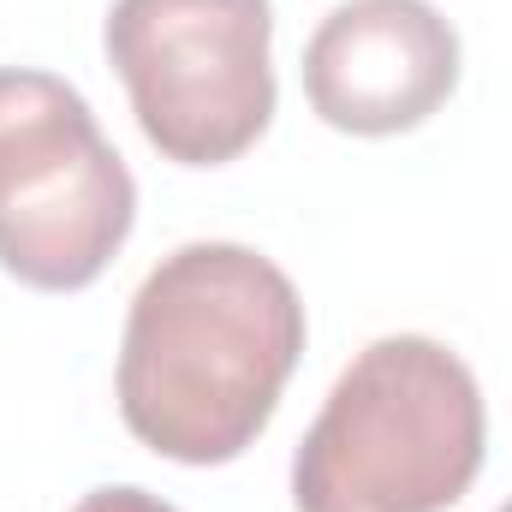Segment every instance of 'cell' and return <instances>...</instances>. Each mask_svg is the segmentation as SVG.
Masks as SVG:
<instances>
[{"mask_svg":"<svg viewBox=\"0 0 512 512\" xmlns=\"http://www.w3.org/2000/svg\"><path fill=\"white\" fill-rule=\"evenodd\" d=\"M304 358V298L280 262L233 239L167 251L120 340V417L173 465H233L268 429Z\"/></svg>","mask_w":512,"mask_h":512,"instance_id":"6da1fadb","label":"cell"},{"mask_svg":"<svg viewBox=\"0 0 512 512\" xmlns=\"http://www.w3.org/2000/svg\"><path fill=\"white\" fill-rule=\"evenodd\" d=\"M483 387L429 334L370 340L292 453L298 512H447L483 471Z\"/></svg>","mask_w":512,"mask_h":512,"instance_id":"7a4b0ae2","label":"cell"},{"mask_svg":"<svg viewBox=\"0 0 512 512\" xmlns=\"http://www.w3.org/2000/svg\"><path fill=\"white\" fill-rule=\"evenodd\" d=\"M72 512H179V507H167L161 495H149L137 483H114V489H90Z\"/></svg>","mask_w":512,"mask_h":512,"instance_id":"8992f818","label":"cell"},{"mask_svg":"<svg viewBox=\"0 0 512 512\" xmlns=\"http://www.w3.org/2000/svg\"><path fill=\"white\" fill-rule=\"evenodd\" d=\"M102 48L143 137L179 167H227L274 120L268 0H114Z\"/></svg>","mask_w":512,"mask_h":512,"instance_id":"277c9868","label":"cell"},{"mask_svg":"<svg viewBox=\"0 0 512 512\" xmlns=\"http://www.w3.org/2000/svg\"><path fill=\"white\" fill-rule=\"evenodd\" d=\"M501 512H512V501H507V507H501Z\"/></svg>","mask_w":512,"mask_h":512,"instance_id":"52a82bcc","label":"cell"},{"mask_svg":"<svg viewBox=\"0 0 512 512\" xmlns=\"http://www.w3.org/2000/svg\"><path fill=\"white\" fill-rule=\"evenodd\" d=\"M459 90V30L429 0H340L304 42L316 120L352 137H399Z\"/></svg>","mask_w":512,"mask_h":512,"instance_id":"5b68a950","label":"cell"},{"mask_svg":"<svg viewBox=\"0 0 512 512\" xmlns=\"http://www.w3.org/2000/svg\"><path fill=\"white\" fill-rule=\"evenodd\" d=\"M137 221V179L96 108L54 72H0V268L36 292H84Z\"/></svg>","mask_w":512,"mask_h":512,"instance_id":"3957f363","label":"cell"}]
</instances>
